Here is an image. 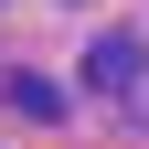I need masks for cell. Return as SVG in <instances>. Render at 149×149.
<instances>
[{
    "label": "cell",
    "instance_id": "obj_1",
    "mask_svg": "<svg viewBox=\"0 0 149 149\" xmlns=\"http://www.w3.org/2000/svg\"><path fill=\"white\" fill-rule=\"evenodd\" d=\"M85 85H96V96H139V32L85 43Z\"/></svg>",
    "mask_w": 149,
    "mask_h": 149
},
{
    "label": "cell",
    "instance_id": "obj_2",
    "mask_svg": "<svg viewBox=\"0 0 149 149\" xmlns=\"http://www.w3.org/2000/svg\"><path fill=\"white\" fill-rule=\"evenodd\" d=\"M11 107H22V117H64V96H53L43 74H11Z\"/></svg>",
    "mask_w": 149,
    "mask_h": 149
}]
</instances>
